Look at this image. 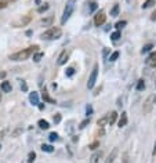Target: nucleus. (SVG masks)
Instances as JSON below:
<instances>
[{
	"instance_id": "nucleus-6",
	"label": "nucleus",
	"mask_w": 156,
	"mask_h": 163,
	"mask_svg": "<svg viewBox=\"0 0 156 163\" xmlns=\"http://www.w3.org/2000/svg\"><path fill=\"white\" fill-rule=\"evenodd\" d=\"M106 21V15L104 14V11H99L95 14V17H94V24H95V26H101V25H104Z\"/></svg>"
},
{
	"instance_id": "nucleus-36",
	"label": "nucleus",
	"mask_w": 156,
	"mask_h": 163,
	"mask_svg": "<svg viewBox=\"0 0 156 163\" xmlns=\"http://www.w3.org/2000/svg\"><path fill=\"white\" fill-rule=\"evenodd\" d=\"M86 115L87 116H90V115H93V106L88 104L87 106H86Z\"/></svg>"
},
{
	"instance_id": "nucleus-37",
	"label": "nucleus",
	"mask_w": 156,
	"mask_h": 163,
	"mask_svg": "<svg viewBox=\"0 0 156 163\" xmlns=\"http://www.w3.org/2000/svg\"><path fill=\"white\" fill-rule=\"evenodd\" d=\"M46 10H48V4L47 3H44V6L39 7V9H37V12H40V14H42V12H44Z\"/></svg>"
},
{
	"instance_id": "nucleus-34",
	"label": "nucleus",
	"mask_w": 156,
	"mask_h": 163,
	"mask_svg": "<svg viewBox=\"0 0 156 163\" xmlns=\"http://www.w3.org/2000/svg\"><path fill=\"white\" fill-rule=\"evenodd\" d=\"M97 9H98V4H97L95 2H91L90 3V12H94Z\"/></svg>"
},
{
	"instance_id": "nucleus-13",
	"label": "nucleus",
	"mask_w": 156,
	"mask_h": 163,
	"mask_svg": "<svg viewBox=\"0 0 156 163\" xmlns=\"http://www.w3.org/2000/svg\"><path fill=\"white\" fill-rule=\"evenodd\" d=\"M66 61H68V53H66V51H62V53H61V55L58 57L57 64H58V65H64Z\"/></svg>"
},
{
	"instance_id": "nucleus-12",
	"label": "nucleus",
	"mask_w": 156,
	"mask_h": 163,
	"mask_svg": "<svg viewBox=\"0 0 156 163\" xmlns=\"http://www.w3.org/2000/svg\"><path fill=\"white\" fill-rule=\"evenodd\" d=\"M42 97H43V100H44V102H48V104H55V100H53L50 95H48V93L46 91V88H43L42 91Z\"/></svg>"
},
{
	"instance_id": "nucleus-33",
	"label": "nucleus",
	"mask_w": 156,
	"mask_h": 163,
	"mask_svg": "<svg viewBox=\"0 0 156 163\" xmlns=\"http://www.w3.org/2000/svg\"><path fill=\"white\" fill-rule=\"evenodd\" d=\"M88 123H90V118H87V119H84V120H83V122H81V123H80V126H79V129H84V127L87 126V124H88Z\"/></svg>"
},
{
	"instance_id": "nucleus-41",
	"label": "nucleus",
	"mask_w": 156,
	"mask_h": 163,
	"mask_svg": "<svg viewBox=\"0 0 156 163\" xmlns=\"http://www.w3.org/2000/svg\"><path fill=\"white\" fill-rule=\"evenodd\" d=\"M151 18H152L153 21H156V11H155V12H152V17H151Z\"/></svg>"
},
{
	"instance_id": "nucleus-38",
	"label": "nucleus",
	"mask_w": 156,
	"mask_h": 163,
	"mask_svg": "<svg viewBox=\"0 0 156 163\" xmlns=\"http://www.w3.org/2000/svg\"><path fill=\"white\" fill-rule=\"evenodd\" d=\"M51 21H53V18L50 17V18H47V19H42V21H40V24H42V25H47V24H50Z\"/></svg>"
},
{
	"instance_id": "nucleus-1",
	"label": "nucleus",
	"mask_w": 156,
	"mask_h": 163,
	"mask_svg": "<svg viewBox=\"0 0 156 163\" xmlns=\"http://www.w3.org/2000/svg\"><path fill=\"white\" fill-rule=\"evenodd\" d=\"M36 51H39V46L35 44V46H30V47L28 48H24V50H21V51H17L14 53V54L10 55V60L11 61H25L28 60V58L30 57V55H33Z\"/></svg>"
},
{
	"instance_id": "nucleus-40",
	"label": "nucleus",
	"mask_w": 156,
	"mask_h": 163,
	"mask_svg": "<svg viewBox=\"0 0 156 163\" xmlns=\"http://www.w3.org/2000/svg\"><path fill=\"white\" fill-rule=\"evenodd\" d=\"M37 106H39V109H40V111H43V109H44V104H37Z\"/></svg>"
},
{
	"instance_id": "nucleus-3",
	"label": "nucleus",
	"mask_w": 156,
	"mask_h": 163,
	"mask_svg": "<svg viewBox=\"0 0 156 163\" xmlns=\"http://www.w3.org/2000/svg\"><path fill=\"white\" fill-rule=\"evenodd\" d=\"M75 3H76V0H68V2H66V6H65V9H64V14H62V17H61V24L62 25H65L66 21L71 18V15L73 14Z\"/></svg>"
},
{
	"instance_id": "nucleus-18",
	"label": "nucleus",
	"mask_w": 156,
	"mask_h": 163,
	"mask_svg": "<svg viewBox=\"0 0 156 163\" xmlns=\"http://www.w3.org/2000/svg\"><path fill=\"white\" fill-rule=\"evenodd\" d=\"M106 123H108V116L105 115V116H102V118L99 119V120H98V123H97V124H98V127H99V129H104Z\"/></svg>"
},
{
	"instance_id": "nucleus-43",
	"label": "nucleus",
	"mask_w": 156,
	"mask_h": 163,
	"mask_svg": "<svg viewBox=\"0 0 156 163\" xmlns=\"http://www.w3.org/2000/svg\"><path fill=\"white\" fill-rule=\"evenodd\" d=\"M123 162H124V163H129V162H127V154H124V156H123Z\"/></svg>"
},
{
	"instance_id": "nucleus-23",
	"label": "nucleus",
	"mask_w": 156,
	"mask_h": 163,
	"mask_svg": "<svg viewBox=\"0 0 156 163\" xmlns=\"http://www.w3.org/2000/svg\"><path fill=\"white\" fill-rule=\"evenodd\" d=\"M155 2L156 0H145L144 4H142V9L147 10V9H149V7H152L153 4H155Z\"/></svg>"
},
{
	"instance_id": "nucleus-10",
	"label": "nucleus",
	"mask_w": 156,
	"mask_h": 163,
	"mask_svg": "<svg viewBox=\"0 0 156 163\" xmlns=\"http://www.w3.org/2000/svg\"><path fill=\"white\" fill-rule=\"evenodd\" d=\"M29 101L32 105H37L39 104V94L36 93V91H33V93L29 94Z\"/></svg>"
},
{
	"instance_id": "nucleus-4",
	"label": "nucleus",
	"mask_w": 156,
	"mask_h": 163,
	"mask_svg": "<svg viewBox=\"0 0 156 163\" xmlns=\"http://www.w3.org/2000/svg\"><path fill=\"white\" fill-rule=\"evenodd\" d=\"M97 76H98V65H94L93 71H91L90 73V78H88V82H87V88H93L94 85H95L97 82Z\"/></svg>"
},
{
	"instance_id": "nucleus-35",
	"label": "nucleus",
	"mask_w": 156,
	"mask_h": 163,
	"mask_svg": "<svg viewBox=\"0 0 156 163\" xmlns=\"http://www.w3.org/2000/svg\"><path fill=\"white\" fill-rule=\"evenodd\" d=\"M61 119H62V118H61V113H55L54 118H53V120H54V123H55V124H58V123L61 122Z\"/></svg>"
},
{
	"instance_id": "nucleus-17",
	"label": "nucleus",
	"mask_w": 156,
	"mask_h": 163,
	"mask_svg": "<svg viewBox=\"0 0 156 163\" xmlns=\"http://www.w3.org/2000/svg\"><path fill=\"white\" fill-rule=\"evenodd\" d=\"M116 155H117V148H115L113 151L111 152V155L108 156V159H106L105 163H113V160L116 159Z\"/></svg>"
},
{
	"instance_id": "nucleus-19",
	"label": "nucleus",
	"mask_w": 156,
	"mask_h": 163,
	"mask_svg": "<svg viewBox=\"0 0 156 163\" xmlns=\"http://www.w3.org/2000/svg\"><path fill=\"white\" fill-rule=\"evenodd\" d=\"M43 57H44V53H42V51H36L35 54H33V61H35V62H40Z\"/></svg>"
},
{
	"instance_id": "nucleus-11",
	"label": "nucleus",
	"mask_w": 156,
	"mask_h": 163,
	"mask_svg": "<svg viewBox=\"0 0 156 163\" xmlns=\"http://www.w3.org/2000/svg\"><path fill=\"white\" fill-rule=\"evenodd\" d=\"M0 88H2V91H4V93H11V83L7 80H4L2 85H0Z\"/></svg>"
},
{
	"instance_id": "nucleus-14",
	"label": "nucleus",
	"mask_w": 156,
	"mask_h": 163,
	"mask_svg": "<svg viewBox=\"0 0 156 163\" xmlns=\"http://www.w3.org/2000/svg\"><path fill=\"white\" fill-rule=\"evenodd\" d=\"M117 120V112H111L108 116V124L109 126H112V124H115Z\"/></svg>"
},
{
	"instance_id": "nucleus-9",
	"label": "nucleus",
	"mask_w": 156,
	"mask_h": 163,
	"mask_svg": "<svg viewBox=\"0 0 156 163\" xmlns=\"http://www.w3.org/2000/svg\"><path fill=\"white\" fill-rule=\"evenodd\" d=\"M145 64L149 65V67H152V68H156V53H152V54L145 60Z\"/></svg>"
},
{
	"instance_id": "nucleus-45",
	"label": "nucleus",
	"mask_w": 156,
	"mask_h": 163,
	"mask_svg": "<svg viewBox=\"0 0 156 163\" xmlns=\"http://www.w3.org/2000/svg\"><path fill=\"white\" fill-rule=\"evenodd\" d=\"M0 76H2V78H4V76H6V73H4V72H0Z\"/></svg>"
},
{
	"instance_id": "nucleus-26",
	"label": "nucleus",
	"mask_w": 156,
	"mask_h": 163,
	"mask_svg": "<svg viewBox=\"0 0 156 163\" xmlns=\"http://www.w3.org/2000/svg\"><path fill=\"white\" fill-rule=\"evenodd\" d=\"M120 36H122V35H120V32H119V30H116V32H113V33L111 35V40H113V42H117V40L120 39Z\"/></svg>"
},
{
	"instance_id": "nucleus-29",
	"label": "nucleus",
	"mask_w": 156,
	"mask_h": 163,
	"mask_svg": "<svg viewBox=\"0 0 156 163\" xmlns=\"http://www.w3.org/2000/svg\"><path fill=\"white\" fill-rule=\"evenodd\" d=\"M48 140H50L51 142H54L58 140V134L55 133V131H53V133H50V136H48Z\"/></svg>"
},
{
	"instance_id": "nucleus-46",
	"label": "nucleus",
	"mask_w": 156,
	"mask_h": 163,
	"mask_svg": "<svg viewBox=\"0 0 156 163\" xmlns=\"http://www.w3.org/2000/svg\"><path fill=\"white\" fill-rule=\"evenodd\" d=\"M0 101H2V94H0Z\"/></svg>"
},
{
	"instance_id": "nucleus-30",
	"label": "nucleus",
	"mask_w": 156,
	"mask_h": 163,
	"mask_svg": "<svg viewBox=\"0 0 156 163\" xmlns=\"http://www.w3.org/2000/svg\"><path fill=\"white\" fill-rule=\"evenodd\" d=\"M152 48H153V44H147V46H144V47H142L141 53H142V54H145V53L151 51V50H152Z\"/></svg>"
},
{
	"instance_id": "nucleus-39",
	"label": "nucleus",
	"mask_w": 156,
	"mask_h": 163,
	"mask_svg": "<svg viewBox=\"0 0 156 163\" xmlns=\"http://www.w3.org/2000/svg\"><path fill=\"white\" fill-rule=\"evenodd\" d=\"M21 88H22V90H24V91H26V90H28V86H26V83H25L24 80L21 82Z\"/></svg>"
},
{
	"instance_id": "nucleus-21",
	"label": "nucleus",
	"mask_w": 156,
	"mask_h": 163,
	"mask_svg": "<svg viewBox=\"0 0 156 163\" xmlns=\"http://www.w3.org/2000/svg\"><path fill=\"white\" fill-rule=\"evenodd\" d=\"M119 4L117 3H115L113 4V7H112V10H111V17H116L117 14H119Z\"/></svg>"
},
{
	"instance_id": "nucleus-24",
	"label": "nucleus",
	"mask_w": 156,
	"mask_h": 163,
	"mask_svg": "<svg viewBox=\"0 0 156 163\" xmlns=\"http://www.w3.org/2000/svg\"><path fill=\"white\" fill-rule=\"evenodd\" d=\"M35 159H36V154H35L33 151H30L29 154H28V159H26V162H28V163H33V162H35Z\"/></svg>"
},
{
	"instance_id": "nucleus-32",
	"label": "nucleus",
	"mask_w": 156,
	"mask_h": 163,
	"mask_svg": "<svg viewBox=\"0 0 156 163\" xmlns=\"http://www.w3.org/2000/svg\"><path fill=\"white\" fill-rule=\"evenodd\" d=\"M126 24H127L126 21H119V22H116V25H115V28H116V29L119 30V29H122V28H123Z\"/></svg>"
},
{
	"instance_id": "nucleus-5",
	"label": "nucleus",
	"mask_w": 156,
	"mask_h": 163,
	"mask_svg": "<svg viewBox=\"0 0 156 163\" xmlns=\"http://www.w3.org/2000/svg\"><path fill=\"white\" fill-rule=\"evenodd\" d=\"M32 21V17L30 15H24V17H21V18L18 19V21L12 22V26L14 28H19V26H26L29 22Z\"/></svg>"
},
{
	"instance_id": "nucleus-20",
	"label": "nucleus",
	"mask_w": 156,
	"mask_h": 163,
	"mask_svg": "<svg viewBox=\"0 0 156 163\" xmlns=\"http://www.w3.org/2000/svg\"><path fill=\"white\" fill-rule=\"evenodd\" d=\"M135 88H137L138 91H142L145 88V82L144 79H140V80L137 82V86H135Z\"/></svg>"
},
{
	"instance_id": "nucleus-2",
	"label": "nucleus",
	"mask_w": 156,
	"mask_h": 163,
	"mask_svg": "<svg viewBox=\"0 0 156 163\" xmlns=\"http://www.w3.org/2000/svg\"><path fill=\"white\" fill-rule=\"evenodd\" d=\"M61 35H62V30L60 29V28H50V29H47L46 32H43L42 35H40V37H42L43 40H55V39H60Z\"/></svg>"
},
{
	"instance_id": "nucleus-44",
	"label": "nucleus",
	"mask_w": 156,
	"mask_h": 163,
	"mask_svg": "<svg viewBox=\"0 0 156 163\" xmlns=\"http://www.w3.org/2000/svg\"><path fill=\"white\" fill-rule=\"evenodd\" d=\"M32 33H33L32 30H26V35H28V36H32Z\"/></svg>"
},
{
	"instance_id": "nucleus-27",
	"label": "nucleus",
	"mask_w": 156,
	"mask_h": 163,
	"mask_svg": "<svg viewBox=\"0 0 156 163\" xmlns=\"http://www.w3.org/2000/svg\"><path fill=\"white\" fill-rule=\"evenodd\" d=\"M65 73H66V76H68V78H72V76L75 75V68H73V67H69L68 69L65 71Z\"/></svg>"
},
{
	"instance_id": "nucleus-15",
	"label": "nucleus",
	"mask_w": 156,
	"mask_h": 163,
	"mask_svg": "<svg viewBox=\"0 0 156 163\" xmlns=\"http://www.w3.org/2000/svg\"><path fill=\"white\" fill-rule=\"evenodd\" d=\"M101 155H102L101 151H99V152H94V154L91 155V158H90V163H98V160H99V158H101Z\"/></svg>"
},
{
	"instance_id": "nucleus-16",
	"label": "nucleus",
	"mask_w": 156,
	"mask_h": 163,
	"mask_svg": "<svg viewBox=\"0 0 156 163\" xmlns=\"http://www.w3.org/2000/svg\"><path fill=\"white\" fill-rule=\"evenodd\" d=\"M37 126H39L42 130H47L48 127H50V123H48L47 120H44V119H40V120L37 122Z\"/></svg>"
},
{
	"instance_id": "nucleus-31",
	"label": "nucleus",
	"mask_w": 156,
	"mask_h": 163,
	"mask_svg": "<svg viewBox=\"0 0 156 163\" xmlns=\"http://www.w3.org/2000/svg\"><path fill=\"white\" fill-rule=\"evenodd\" d=\"M99 147V141H94L91 142L90 145H88V149H91V151H94V149H97Z\"/></svg>"
},
{
	"instance_id": "nucleus-25",
	"label": "nucleus",
	"mask_w": 156,
	"mask_h": 163,
	"mask_svg": "<svg viewBox=\"0 0 156 163\" xmlns=\"http://www.w3.org/2000/svg\"><path fill=\"white\" fill-rule=\"evenodd\" d=\"M117 58H119V51H113L111 55H109L108 60H109V62H115Z\"/></svg>"
},
{
	"instance_id": "nucleus-28",
	"label": "nucleus",
	"mask_w": 156,
	"mask_h": 163,
	"mask_svg": "<svg viewBox=\"0 0 156 163\" xmlns=\"http://www.w3.org/2000/svg\"><path fill=\"white\" fill-rule=\"evenodd\" d=\"M22 131H24V129H22V127H17V129L12 131L11 136H12V137H18L19 134H22Z\"/></svg>"
},
{
	"instance_id": "nucleus-8",
	"label": "nucleus",
	"mask_w": 156,
	"mask_h": 163,
	"mask_svg": "<svg viewBox=\"0 0 156 163\" xmlns=\"http://www.w3.org/2000/svg\"><path fill=\"white\" fill-rule=\"evenodd\" d=\"M127 122H129V119H127V113L126 112H122V115H120L119 120H117V126L122 129V127H124L127 124Z\"/></svg>"
},
{
	"instance_id": "nucleus-22",
	"label": "nucleus",
	"mask_w": 156,
	"mask_h": 163,
	"mask_svg": "<svg viewBox=\"0 0 156 163\" xmlns=\"http://www.w3.org/2000/svg\"><path fill=\"white\" fill-rule=\"evenodd\" d=\"M42 151H43V152H47V154H51V152H54V148H53L51 145L43 144V145H42Z\"/></svg>"
},
{
	"instance_id": "nucleus-7",
	"label": "nucleus",
	"mask_w": 156,
	"mask_h": 163,
	"mask_svg": "<svg viewBox=\"0 0 156 163\" xmlns=\"http://www.w3.org/2000/svg\"><path fill=\"white\" fill-rule=\"evenodd\" d=\"M152 101H153V97H148V100L145 101V104H144V108H142V109H144V113H149V112H151L153 104H155V102L152 104Z\"/></svg>"
},
{
	"instance_id": "nucleus-42",
	"label": "nucleus",
	"mask_w": 156,
	"mask_h": 163,
	"mask_svg": "<svg viewBox=\"0 0 156 163\" xmlns=\"http://www.w3.org/2000/svg\"><path fill=\"white\" fill-rule=\"evenodd\" d=\"M153 156H156V142H155V147H153V152H152Z\"/></svg>"
}]
</instances>
